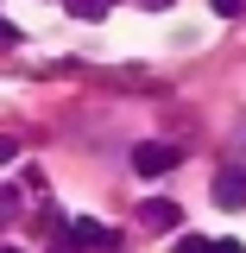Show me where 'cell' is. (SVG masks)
<instances>
[{
  "mask_svg": "<svg viewBox=\"0 0 246 253\" xmlns=\"http://www.w3.org/2000/svg\"><path fill=\"white\" fill-rule=\"evenodd\" d=\"M177 146H139V152H133V171H139V177H158V171H177Z\"/></svg>",
  "mask_w": 246,
  "mask_h": 253,
  "instance_id": "cell-1",
  "label": "cell"
},
{
  "mask_svg": "<svg viewBox=\"0 0 246 253\" xmlns=\"http://www.w3.org/2000/svg\"><path fill=\"white\" fill-rule=\"evenodd\" d=\"M215 203H221V209H246V171H221Z\"/></svg>",
  "mask_w": 246,
  "mask_h": 253,
  "instance_id": "cell-2",
  "label": "cell"
},
{
  "mask_svg": "<svg viewBox=\"0 0 246 253\" xmlns=\"http://www.w3.org/2000/svg\"><path fill=\"white\" fill-rule=\"evenodd\" d=\"M70 228H76V247H114V241H120V234L101 228V221H70Z\"/></svg>",
  "mask_w": 246,
  "mask_h": 253,
  "instance_id": "cell-3",
  "label": "cell"
},
{
  "mask_svg": "<svg viewBox=\"0 0 246 253\" xmlns=\"http://www.w3.org/2000/svg\"><path fill=\"white\" fill-rule=\"evenodd\" d=\"M139 215L152 221V228H177V221H183V215H177V203H164V196H152V203H145Z\"/></svg>",
  "mask_w": 246,
  "mask_h": 253,
  "instance_id": "cell-4",
  "label": "cell"
},
{
  "mask_svg": "<svg viewBox=\"0 0 246 253\" xmlns=\"http://www.w3.org/2000/svg\"><path fill=\"white\" fill-rule=\"evenodd\" d=\"M215 13H221V19H240V13H246V0H215Z\"/></svg>",
  "mask_w": 246,
  "mask_h": 253,
  "instance_id": "cell-5",
  "label": "cell"
},
{
  "mask_svg": "<svg viewBox=\"0 0 246 253\" xmlns=\"http://www.w3.org/2000/svg\"><path fill=\"white\" fill-rule=\"evenodd\" d=\"M70 6H76V13H82V19H95V13H101V6H107V0H70Z\"/></svg>",
  "mask_w": 246,
  "mask_h": 253,
  "instance_id": "cell-6",
  "label": "cell"
},
{
  "mask_svg": "<svg viewBox=\"0 0 246 253\" xmlns=\"http://www.w3.org/2000/svg\"><path fill=\"white\" fill-rule=\"evenodd\" d=\"M6 158H19V139H13V133H0V165H6Z\"/></svg>",
  "mask_w": 246,
  "mask_h": 253,
  "instance_id": "cell-7",
  "label": "cell"
},
{
  "mask_svg": "<svg viewBox=\"0 0 246 253\" xmlns=\"http://www.w3.org/2000/svg\"><path fill=\"white\" fill-rule=\"evenodd\" d=\"M177 253H215V247H209V241H196V234H189V241H183V247H177Z\"/></svg>",
  "mask_w": 246,
  "mask_h": 253,
  "instance_id": "cell-8",
  "label": "cell"
},
{
  "mask_svg": "<svg viewBox=\"0 0 246 253\" xmlns=\"http://www.w3.org/2000/svg\"><path fill=\"white\" fill-rule=\"evenodd\" d=\"M0 44H19V32H13V26H6V19H0Z\"/></svg>",
  "mask_w": 246,
  "mask_h": 253,
  "instance_id": "cell-9",
  "label": "cell"
},
{
  "mask_svg": "<svg viewBox=\"0 0 246 253\" xmlns=\"http://www.w3.org/2000/svg\"><path fill=\"white\" fill-rule=\"evenodd\" d=\"M215 253H246V247H240V241H215Z\"/></svg>",
  "mask_w": 246,
  "mask_h": 253,
  "instance_id": "cell-10",
  "label": "cell"
}]
</instances>
